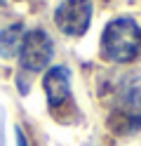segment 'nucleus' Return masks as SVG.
Here are the masks:
<instances>
[{
	"label": "nucleus",
	"mask_w": 141,
	"mask_h": 146,
	"mask_svg": "<svg viewBox=\"0 0 141 146\" xmlns=\"http://www.w3.org/2000/svg\"><path fill=\"white\" fill-rule=\"evenodd\" d=\"M141 50V26L134 19L120 17L106 24L101 35V57L113 64H127Z\"/></svg>",
	"instance_id": "obj_1"
},
{
	"label": "nucleus",
	"mask_w": 141,
	"mask_h": 146,
	"mask_svg": "<svg viewBox=\"0 0 141 146\" xmlns=\"http://www.w3.org/2000/svg\"><path fill=\"white\" fill-rule=\"evenodd\" d=\"M111 127L118 134H129L141 130V87L129 85L120 92L115 108L111 113Z\"/></svg>",
	"instance_id": "obj_2"
},
{
	"label": "nucleus",
	"mask_w": 141,
	"mask_h": 146,
	"mask_svg": "<svg viewBox=\"0 0 141 146\" xmlns=\"http://www.w3.org/2000/svg\"><path fill=\"white\" fill-rule=\"evenodd\" d=\"M52 59V40L50 35L40 29H33V31H26L21 45H19V61L26 71H42L47 68V64Z\"/></svg>",
	"instance_id": "obj_3"
},
{
	"label": "nucleus",
	"mask_w": 141,
	"mask_h": 146,
	"mask_svg": "<svg viewBox=\"0 0 141 146\" xmlns=\"http://www.w3.org/2000/svg\"><path fill=\"white\" fill-rule=\"evenodd\" d=\"M92 19V3L89 0H64L54 12L56 26L71 38H80L89 29Z\"/></svg>",
	"instance_id": "obj_4"
},
{
	"label": "nucleus",
	"mask_w": 141,
	"mask_h": 146,
	"mask_svg": "<svg viewBox=\"0 0 141 146\" xmlns=\"http://www.w3.org/2000/svg\"><path fill=\"white\" fill-rule=\"evenodd\" d=\"M42 90H45V97L50 102V108L56 106H64L71 102V76L64 66H54L45 73L42 78Z\"/></svg>",
	"instance_id": "obj_5"
},
{
	"label": "nucleus",
	"mask_w": 141,
	"mask_h": 146,
	"mask_svg": "<svg viewBox=\"0 0 141 146\" xmlns=\"http://www.w3.org/2000/svg\"><path fill=\"white\" fill-rule=\"evenodd\" d=\"M21 38H24V26L21 24H12L7 29H3V33H0V57L9 59L14 54H19Z\"/></svg>",
	"instance_id": "obj_6"
},
{
	"label": "nucleus",
	"mask_w": 141,
	"mask_h": 146,
	"mask_svg": "<svg viewBox=\"0 0 141 146\" xmlns=\"http://www.w3.org/2000/svg\"><path fill=\"white\" fill-rule=\"evenodd\" d=\"M17 146H28V141H26V137H24L21 130H17Z\"/></svg>",
	"instance_id": "obj_7"
},
{
	"label": "nucleus",
	"mask_w": 141,
	"mask_h": 146,
	"mask_svg": "<svg viewBox=\"0 0 141 146\" xmlns=\"http://www.w3.org/2000/svg\"><path fill=\"white\" fill-rule=\"evenodd\" d=\"M3 3H5V0H0V5H3Z\"/></svg>",
	"instance_id": "obj_8"
}]
</instances>
